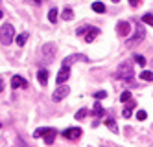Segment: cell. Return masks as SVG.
<instances>
[{"instance_id": "cell-12", "label": "cell", "mask_w": 153, "mask_h": 147, "mask_svg": "<svg viewBox=\"0 0 153 147\" xmlns=\"http://www.w3.org/2000/svg\"><path fill=\"white\" fill-rule=\"evenodd\" d=\"M56 129H46V132L42 134V138H45V142L48 143V145H52L53 143V140H56Z\"/></svg>"}, {"instance_id": "cell-7", "label": "cell", "mask_w": 153, "mask_h": 147, "mask_svg": "<svg viewBox=\"0 0 153 147\" xmlns=\"http://www.w3.org/2000/svg\"><path fill=\"white\" fill-rule=\"evenodd\" d=\"M42 55H45V61L50 63L53 59V55H56V46H53V44H45V48H42Z\"/></svg>"}, {"instance_id": "cell-33", "label": "cell", "mask_w": 153, "mask_h": 147, "mask_svg": "<svg viewBox=\"0 0 153 147\" xmlns=\"http://www.w3.org/2000/svg\"><path fill=\"white\" fill-rule=\"evenodd\" d=\"M4 17V13H2V9H0V18H2Z\"/></svg>"}, {"instance_id": "cell-32", "label": "cell", "mask_w": 153, "mask_h": 147, "mask_svg": "<svg viewBox=\"0 0 153 147\" xmlns=\"http://www.w3.org/2000/svg\"><path fill=\"white\" fill-rule=\"evenodd\" d=\"M33 2H35V4H41V2H42V0H33Z\"/></svg>"}, {"instance_id": "cell-9", "label": "cell", "mask_w": 153, "mask_h": 147, "mask_svg": "<svg viewBox=\"0 0 153 147\" xmlns=\"http://www.w3.org/2000/svg\"><path fill=\"white\" fill-rule=\"evenodd\" d=\"M68 77H70V68H68V66H63V68L59 70V74H57V77H56V81L59 85H63Z\"/></svg>"}, {"instance_id": "cell-34", "label": "cell", "mask_w": 153, "mask_h": 147, "mask_svg": "<svg viewBox=\"0 0 153 147\" xmlns=\"http://www.w3.org/2000/svg\"><path fill=\"white\" fill-rule=\"evenodd\" d=\"M113 2H120V0H113Z\"/></svg>"}, {"instance_id": "cell-20", "label": "cell", "mask_w": 153, "mask_h": 147, "mask_svg": "<svg viewBox=\"0 0 153 147\" xmlns=\"http://www.w3.org/2000/svg\"><path fill=\"white\" fill-rule=\"evenodd\" d=\"M61 17H63L65 20H72V18H74V11H72L70 7H67V9L63 11V15H61Z\"/></svg>"}, {"instance_id": "cell-18", "label": "cell", "mask_w": 153, "mask_h": 147, "mask_svg": "<svg viewBox=\"0 0 153 147\" xmlns=\"http://www.w3.org/2000/svg\"><path fill=\"white\" fill-rule=\"evenodd\" d=\"M133 59H135V63H137V64H140V66H142V68H144V66H146V57H144V55L137 53V55H135Z\"/></svg>"}, {"instance_id": "cell-29", "label": "cell", "mask_w": 153, "mask_h": 147, "mask_svg": "<svg viewBox=\"0 0 153 147\" xmlns=\"http://www.w3.org/2000/svg\"><path fill=\"white\" fill-rule=\"evenodd\" d=\"M87 30H89V26H79L78 30H76V33H78V35H83V33H85Z\"/></svg>"}, {"instance_id": "cell-14", "label": "cell", "mask_w": 153, "mask_h": 147, "mask_svg": "<svg viewBox=\"0 0 153 147\" xmlns=\"http://www.w3.org/2000/svg\"><path fill=\"white\" fill-rule=\"evenodd\" d=\"M135 107H137V103H127V105H126V109L122 110V114H124V118H131V114H133V110H135Z\"/></svg>"}, {"instance_id": "cell-11", "label": "cell", "mask_w": 153, "mask_h": 147, "mask_svg": "<svg viewBox=\"0 0 153 147\" xmlns=\"http://www.w3.org/2000/svg\"><path fill=\"white\" fill-rule=\"evenodd\" d=\"M98 33H100V30H98V28L89 26V30L85 31V41H87V42H92V41L98 37Z\"/></svg>"}, {"instance_id": "cell-4", "label": "cell", "mask_w": 153, "mask_h": 147, "mask_svg": "<svg viewBox=\"0 0 153 147\" xmlns=\"http://www.w3.org/2000/svg\"><path fill=\"white\" fill-rule=\"evenodd\" d=\"M70 94V86H65V85H61L59 88H56V92H53V96H52V99L53 101H61V99H65Z\"/></svg>"}, {"instance_id": "cell-8", "label": "cell", "mask_w": 153, "mask_h": 147, "mask_svg": "<svg viewBox=\"0 0 153 147\" xmlns=\"http://www.w3.org/2000/svg\"><path fill=\"white\" fill-rule=\"evenodd\" d=\"M11 88H28V81L20 75H13L11 79Z\"/></svg>"}, {"instance_id": "cell-30", "label": "cell", "mask_w": 153, "mask_h": 147, "mask_svg": "<svg viewBox=\"0 0 153 147\" xmlns=\"http://www.w3.org/2000/svg\"><path fill=\"white\" fill-rule=\"evenodd\" d=\"M138 4H140V0H129V6L131 7H137Z\"/></svg>"}, {"instance_id": "cell-1", "label": "cell", "mask_w": 153, "mask_h": 147, "mask_svg": "<svg viewBox=\"0 0 153 147\" xmlns=\"http://www.w3.org/2000/svg\"><path fill=\"white\" fill-rule=\"evenodd\" d=\"M114 77L120 79V81H131V79H133V63H131V61L122 63V64L116 68Z\"/></svg>"}, {"instance_id": "cell-23", "label": "cell", "mask_w": 153, "mask_h": 147, "mask_svg": "<svg viewBox=\"0 0 153 147\" xmlns=\"http://www.w3.org/2000/svg\"><path fill=\"white\" fill-rule=\"evenodd\" d=\"M26 39H28V33H20V35L17 37V44H19V46H24Z\"/></svg>"}, {"instance_id": "cell-15", "label": "cell", "mask_w": 153, "mask_h": 147, "mask_svg": "<svg viewBox=\"0 0 153 147\" xmlns=\"http://www.w3.org/2000/svg\"><path fill=\"white\" fill-rule=\"evenodd\" d=\"M138 75H140L142 81H148V83H151V81H153V72H151V70H142Z\"/></svg>"}, {"instance_id": "cell-2", "label": "cell", "mask_w": 153, "mask_h": 147, "mask_svg": "<svg viewBox=\"0 0 153 147\" xmlns=\"http://www.w3.org/2000/svg\"><path fill=\"white\" fill-rule=\"evenodd\" d=\"M13 39H15V28L11 26V22H6L2 30H0V42L4 46H7V44L13 42Z\"/></svg>"}, {"instance_id": "cell-21", "label": "cell", "mask_w": 153, "mask_h": 147, "mask_svg": "<svg viewBox=\"0 0 153 147\" xmlns=\"http://www.w3.org/2000/svg\"><path fill=\"white\" fill-rule=\"evenodd\" d=\"M87 116H89V110H87V109H81V110L76 112V120H85Z\"/></svg>"}, {"instance_id": "cell-31", "label": "cell", "mask_w": 153, "mask_h": 147, "mask_svg": "<svg viewBox=\"0 0 153 147\" xmlns=\"http://www.w3.org/2000/svg\"><path fill=\"white\" fill-rule=\"evenodd\" d=\"M2 90H4V81L0 79V92H2Z\"/></svg>"}, {"instance_id": "cell-3", "label": "cell", "mask_w": 153, "mask_h": 147, "mask_svg": "<svg viewBox=\"0 0 153 147\" xmlns=\"http://www.w3.org/2000/svg\"><path fill=\"white\" fill-rule=\"evenodd\" d=\"M144 37H146V31L142 30L140 26H137V30H135V35L127 39V46H137V44H140L142 41H144Z\"/></svg>"}, {"instance_id": "cell-24", "label": "cell", "mask_w": 153, "mask_h": 147, "mask_svg": "<svg viewBox=\"0 0 153 147\" xmlns=\"http://www.w3.org/2000/svg\"><path fill=\"white\" fill-rule=\"evenodd\" d=\"M142 22H144V24H148V26H153V15H151V13H146L144 17H142Z\"/></svg>"}, {"instance_id": "cell-19", "label": "cell", "mask_w": 153, "mask_h": 147, "mask_svg": "<svg viewBox=\"0 0 153 147\" xmlns=\"http://www.w3.org/2000/svg\"><path fill=\"white\" fill-rule=\"evenodd\" d=\"M57 15H59V13H57V9H56V7H52V9L48 11V20H50V22H56V20H57Z\"/></svg>"}, {"instance_id": "cell-28", "label": "cell", "mask_w": 153, "mask_h": 147, "mask_svg": "<svg viewBox=\"0 0 153 147\" xmlns=\"http://www.w3.org/2000/svg\"><path fill=\"white\" fill-rule=\"evenodd\" d=\"M107 96V92H105V90H100V92H94V98L96 99H103Z\"/></svg>"}, {"instance_id": "cell-22", "label": "cell", "mask_w": 153, "mask_h": 147, "mask_svg": "<svg viewBox=\"0 0 153 147\" xmlns=\"http://www.w3.org/2000/svg\"><path fill=\"white\" fill-rule=\"evenodd\" d=\"M92 112H94V116H103V107H102L100 103H94Z\"/></svg>"}, {"instance_id": "cell-25", "label": "cell", "mask_w": 153, "mask_h": 147, "mask_svg": "<svg viewBox=\"0 0 153 147\" xmlns=\"http://www.w3.org/2000/svg\"><path fill=\"white\" fill-rule=\"evenodd\" d=\"M146 118H148V112H146V110H138V112H137V120L144 121Z\"/></svg>"}, {"instance_id": "cell-16", "label": "cell", "mask_w": 153, "mask_h": 147, "mask_svg": "<svg viewBox=\"0 0 153 147\" xmlns=\"http://www.w3.org/2000/svg\"><path fill=\"white\" fill-rule=\"evenodd\" d=\"M105 125H107V129H109V131L118 132V125H116V121H114V120H111V118L105 120Z\"/></svg>"}, {"instance_id": "cell-35", "label": "cell", "mask_w": 153, "mask_h": 147, "mask_svg": "<svg viewBox=\"0 0 153 147\" xmlns=\"http://www.w3.org/2000/svg\"><path fill=\"white\" fill-rule=\"evenodd\" d=\"M151 64H153V63H151Z\"/></svg>"}, {"instance_id": "cell-27", "label": "cell", "mask_w": 153, "mask_h": 147, "mask_svg": "<svg viewBox=\"0 0 153 147\" xmlns=\"http://www.w3.org/2000/svg\"><path fill=\"white\" fill-rule=\"evenodd\" d=\"M120 99H122L124 103H126V101H129V99H131V92H129V90H126V92H122V96H120Z\"/></svg>"}, {"instance_id": "cell-6", "label": "cell", "mask_w": 153, "mask_h": 147, "mask_svg": "<svg viewBox=\"0 0 153 147\" xmlns=\"http://www.w3.org/2000/svg\"><path fill=\"white\" fill-rule=\"evenodd\" d=\"M116 31H118V35L120 37H126L129 35V31H131V24L127 20H122V22H118V26H116Z\"/></svg>"}, {"instance_id": "cell-5", "label": "cell", "mask_w": 153, "mask_h": 147, "mask_svg": "<svg viewBox=\"0 0 153 147\" xmlns=\"http://www.w3.org/2000/svg\"><path fill=\"white\" fill-rule=\"evenodd\" d=\"M81 129L79 127H70V129H67V131H63V136L67 138V140H78V138H81Z\"/></svg>"}, {"instance_id": "cell-26", "label": "cell", "mask_w": 153, "mask_h": 147, "mask_svg": "<svg viewBox=\"0 0 153 147\" xmlns=\"http://www.w3.org/2000/svg\"><path fill=\"white\" fill-rule=\"evenodd\" d=\"M45 132H46V129H45V127H41V129H35V132H33V138H41V136H42Z\"/></svg>"}, {"instance_id": "cell-13", "label": "cell", "mask_w": 153, "mask_h": 147, "mask_svg": "<svg viewBox=\"0 0 153 147\" xmlns=\"http://www.w3.org/2000/svg\"><path fill=\"white\" fill-rule=\"evenodd\" d=\"M37 79H39V83H41L42 86H45V85L48 83V72H46L45 68L39 70V72H37Z\"/></svg>"}, {"instance_id": "cell-17", "label": "cell", "mask_w": 153, "mask_h": 147, "mask_svg": "<svg viewBox=\"0 0 153 147\" xmlns=\"http://www.w3.org/2000/svg\"><path fill=\"white\" fill-rule=\"evenodd\" d=\"M92 11H96V13H103V11H105L103 2H94L92 4Z\"/></svg>"}, {"instance_id": "cell-10", "label": "cell", "mask_w": 153, "mask_h": 147, "mask_svg": "<svg viewBox=\"0 0 153 147\" xmlns=\"http://www.w3.org/2000/svg\"><path fill=\"white\" fill-rule=\"evenodd\" d=\"M76 61H89V59H87L85 55H81V53H78V55H68L67 59H63V66H70Z\"/></svg>"}]
</instances>
